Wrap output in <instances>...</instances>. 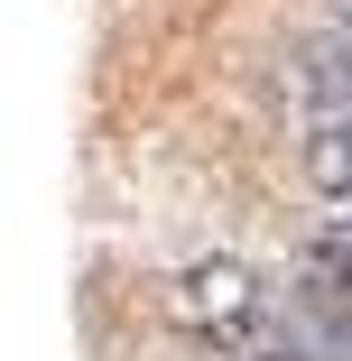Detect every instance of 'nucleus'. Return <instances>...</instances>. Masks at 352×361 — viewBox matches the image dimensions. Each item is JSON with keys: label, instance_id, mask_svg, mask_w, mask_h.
I'll return each instance as SVG.
<instances>
[{"label": "nucleus", "instance_id": "1", "mask_svg": "<svg viewBox=\"0 0 352 361\" xmlns=\"http://www.w3.org/2000/svg\"><path fill=\"white\" fill-rule=\"evenodd\" d=\"M176 315L204 334V343H223V352H250L260 343V278L241 269V259H195L186 278H176Z\"/></svg>", "mask_w": 352, "mask_h": 361}, {"label": "nucleus", "instance_id": "2", "mask_svg": "<svg viewBox=\"0 0 352 361\" xmlns=\"http://www.w3.org/2000/svg\"><path fill=\"white\" fill-rule=\"evenodd\" d=\"M306 167H315V185H324V195H343V204H352V121H315Z\"/></svg>", "mask_w": 352, "mask_h": 361}, {"label": "nucleus", "instance_id": "3", "mask_svg": "<svg viewBox=\"0 0 352 361\" xmlns=\"http://www.w3.org/2000/svg\"><path fill=\"white\" fill-rule=\"evenodd\" d=\"M306 93L324 102V121H352V47H315L306 56Z\"/></svg>", "mask_w": 352, "mask_h": 361}, {"label": "nucleus", "instance_id": "4", "mask_svg": "<svg viewBox=\"0 0 352 361\" xmlns=\"http://www.w3.org/2000/svg\"><path fill=\"white\" fill-rule=\"evenodd\" d=\"M269 361H324V352H269Z\"/></svg>", "mask_w": 352, "mask_h": 361}, {"label": "nucleus", "instance_id": "5", "mask_svg": "<svg viewBox=\"0 0 352 361\" xmlns=\"http://www.w3.org/2000/svg\"><path fill=\"white\" fill-rule=\"evenodd\" d=\"M334 10H343V28H352V0H334Z\"/></svg>", "mask_w": 352, "mask_h": 361}]
</instances>
